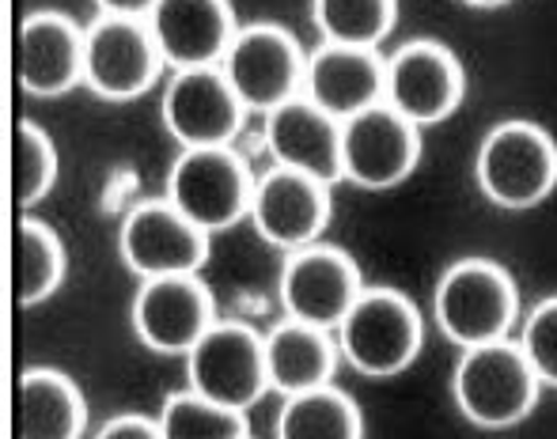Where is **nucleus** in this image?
Instances as JSON below:
<instances>
[{
	"label": "nucleus",
	"mask_w": 557,
	"mask_h": 439,
	"mask_svg": "<svg viewBox=\"0 0 557 439\" xmlns=\"http://www.w3.org/2000/svg\"><path fill=\"white\" fill-rule=\"evenodd\" d=\"M23 439H81L88 432V402L65 372L30 367L20 379Z\"/></svg>",
	"instance_id": "nucleus-21"
},
{
	"label": "nucleus",
	"mask_w": 557,
	"mask_h": 439,
	"mask_svg": "<svg viewBox=\"0 0 557 439\" xmlns=\"http://www.w3.org/2000/svg\"><path fill=\"white\" fill-rule=\"evenodd\" d=\"M516 341H520L523 356L531 360L535 375L543 379V387H557V296L539 300L520 318Z\"/></svg>",
	"instance_id": "nucleus-27"
},
{
	"label": "nucleus",
	"mask_w": 557,
	"mask_h": 439,
	"mask_svg": "<svg viewBox=\"0 0 557 439\" xmlns=\"http://www.w3.org/2000/svg\"><path fill=\"white\" fill-rule=\"evenodd\" d=\"M163 53L148 20L99 12L84 27V84L103 103H133L156 88L163 73Z\"/></svg>",
	"instance_id": "nucleus-6"
},
{
	"label": "nucleus",
	"mask_w": 557,
	"mask_h": 439,
	"mask_svg": "<svg viewBox=\"0 0 557 439\" xmlns=\"http://www.w3.org/2000/svg\"><path fill=\"white\" fill-rule=\"evenodd\" d=\"M342 360L334 329L288 318L265 334V372H270V390L281 398L315 390L334 382V372Z\"/></svg>",
	"instance_id": "nucleus-20"
},
{
	"label": "nucleus",
	"mask_w": 557,
	"mask_h": 439,
	"mask_svg": "<svg viewBox=\"0 0 557 439\" xmlns=\"http://www.w3.org/2000/svg\"><path fill=\"white\" fill-rule=\"evenodd\" d=\"M331 190L334 186L319 183V178L273 163L262 178H255L247 220L255 224L258 239L270 242L281 254H293V250L323 239L334 213Z\"/></svg>",
	"instance_id": "nucleus-13"
},
{
	"label": "nucleus",
	"mask_w": 557,
	"mask_h": 439,
	"mask_svg": "<svg viewBox=\"0 0 557 439\" xmlns=\"http://www.w3.org/2000/svg\"><path fill=\"white\" fill-rule=\"evenodd\" d=\"M209 239L168 198L137 201L117 227V258L137 280L201 273L209 262Z\"/></svg>",
	"instance_id": "nucleus-9"
},
{
	"label": "nucleus",
	"mask_w": 557,
	"mask_h": 439,
	"mask_svg": "<svg viewBox=\"0 0 557 439\" xmlns=\"http://www.w3.org/2000/svg\"><path fill=\"white\" fill-rule=\"evenodd\" d=\"M250 193H255V178H250L247 163L232 152V145L183 148L163 183V198L209 235L227 231L239 220H247Z\"/></svg>",
	"instance_id": "nucleus-5"
},
{
	"label": "nucleus",
	"mask_w": 557,
	"mask_h": 439,
	"mask_svg": "<svg viewBox=\"0 0 557 439\" xmlns=\"http://www.w3.org/2000/svg\"><path fill=\"white\" fill-rule=\"evenodd\" d=\"M436 329L455 349L505 341L520 326V292L505 265L490 258H459L433 288Z\"/></svg>",
	"instance_id": "nucleus-2"
},
{
	"label": "nucleus",
	"mask_w": 557,
	"mask_h": 439,
	"mask_svg": "<svg viewBox=\"0 0 557 439\" xmlns=\"http://www.w3.org/2000/svg\"><path fill=\"white\" fill-rule=\"evenodd\" d=\"M462 96H467V73L444 42L413 38L387 58L383 103L395 106L421 129L447 122L459 110Z\"/></svg>",
	"instance_id": "nucleus-11"
},
{
	"label": "nucleus",
	"mask_w": 557,
	"mask_h": 439,
	"mask_svg": "<svg viewBox=\"0 0 557 439\" xmlns=\"http://www.w3.org/2000/svg\"><path fill=\"white\" fill-rule=\"evenodd\" d=\"M304 68H308V53L277 23L239 27L221 61V73L250 114H270L273 106L300 96Z\"/></svg>",
	"instance_id": "nucleus-7"
},
{
	"label": "nucleus",
	"mask_w": 557,
	"mask_h": 439,
	"mask_svg": "<svg viewBox=\"0 0 557 439\" xmlns=\"http://www.w3.org/2000/svg\"><path fill=\"white\" fill-rule=\"evenodd\" d=\"M247 114L221 65L171 73L163 88L160 117L178 148H227L243 133Z\"/></svg>",
	"instance_id": "nucleus-12"
},
{
	"label": "nucleus",
	"mask_w": 557,
	"mask_h": 439,
	"mask_svg": "<svg viewBox=\"0 0 557 439\" xmlns=\"http://www.w3.org/2000/svg\"><path fill=\"white\" fill-rule=\"evenodd\" d=\"M148 27L163 53V65L183 73L221 65L239 23L232 0H160L148 12Z\"/></svg>",
	"instance_id": "nucleus-17"
},
{
	"label": "nucleus",
	"mask_w": 557,
	"mask_h": 439,
	"mask_svg": "<svg viewBox=\"0 0 557 439\" xmlns=\"http://www.w3.org/2000/svg\"><path fill=\"white\" fill-rule=\"evenodd\" d=\"M459 4L478 8V12H490V8H505V4H512V0H459Z\"/></svg>",
	"instance_id": "nucleus-30"
},
{
	"label": "nucleus",
	"mask_w": 557,
	"mask_h": 439,
	"mask_svg": "<svg viewBox=\"0 0 557 439\" xmlns=\"http://www.w3.org/2000/svg\"><path fill=\"white\" fill-rule=\"evenodd\" d=\"M474 183L490 205L528 213L557 190V140L539 122L508 117L482 137Z\"/></svg>",
	"instance_id": "nucleus-3"
},
{
	"label": "nucleus",
	"mask_w": 557,
	"mask_h": 439,
	"mask_svg": "<svg viewBox=\"0 0 557 439\" xmlns=\"http://www.w3.org/2000/svg\"><path fill=\"white\" fill-rule=\"evenodd\" d=\"M186 382L198 394L247 413L270 390L265 334L235 318H216L186 352Z\"/></svg>",
	"instance_id": "nucleus-8"
},
{
	"label": "nucleus",
	"mask_w": 557,
	"mask_h": 439,
	"mask_svg": "<svg viewBox=\"0 0 557 439\" xmlns=\"http://www.w3.org/2000/svg\"><path fill=\"white\" fill-rule=\"evenodd\" d=\"M265 152L277 167L300 171L326 186L342 183V122L315 106L308 96H296L288 103L262 114Z\"/></svg>",
	"instance_id": "nucleus-16"
},
{
	"label": "nucleus",
	"mask_w": 557,
	"mask_h": 439,
	"mask_svg": "<svg viewBox=\"0 0 557 439\" xmlns=\"http://www.w3.org/2000/svg\"><path fill=\"white\" fill-rule=\"evenodd\" d=\"M65 242L50 224L35 216H23L20 224V277H15V296L20 308H38L46 303L65 280Z\"/></svg>",
	"instance_id": "nucleus-24"
},
{
	"label": "nucleus",
	"mask_w": 557,
	"mask_h": 439,
	"mask_svg": "<svg viewBox=\"0 0 557 439\" xmlns=\"http://www.w3.org/2000/svg\"><path fill=\"white\" fill-rule=\"evenodd\" d=\"M421 163V125L375 103L342 122V183L368 193L395 190Z\"/></svg>",
	"instance_id": "nucleus-10"
},
{
	"label": "nucleus",
	"mask_w": 557,
	"mask_h": 439,
	"mask_svg": "<svg viewBox=\"0 0 557 439\" xmlns=\"http://www.w3.org/2000/svg\"><path fill=\"white\" fill-rule=\"evenodd\" d=\"M451 398L455 410L474 428L500 432V428L523 425L535 413L543 398V379L523 356L520 341L505 337V341L462 349L451 372Z\"/></svg>",
	"instance_id": "nucleus-1"
},
{
	"label": "nucleus",
	"mask_w": 557,
	"mask_h": 439,
	"mask_svg": "<svg viewBox=\"0 0 557 439\" xmlns=\"http://www.w3.org/2000/svg\"><path fill=\"white\" fill-rule=\"evenodd\" d=\"M311 20L323 42L380 50L383 38L395 30L398 4L395 0H311Z\"/></svg>",
	"instance_id": "nucleus-23"
},
{
	"label": "nucleus",
	"mask_w": 557,
	"mask_h": 439,
	"mask_svg": "<svg viewBox=\"0 0 557 439\" xmlns=\"http://www.w3.org/2000/svg\"><path fill=\"white\" fill-rule=\"evenodd\" d=\"M163 439H247V413L206 398L198 390L171 394L160 410Z\"/></svg>",
	"instance_id": "nucleus-25"
},
{
	"label": "nucleus",
	"mask_w": 557,
	"mask_h": 439,
	"mask_svg": "<svg viewBox=\"0 0 557 439\" xmlns=\"http://www.w3.org/2000/svg\"><path fill=\"white\" fill-rule=\"evenodd\" d=\"M281 439H360L364 436V413L345 390L334 382L315 390L288 394L277 413Z\"/></svg>",
	"instance_id": "nucleus-22"
},
{
	"label": "nucleus",
	"mask_w": 557,
	"mask_h": 439,
	"mask_svg": "<svg viewBox=\"0 0 557 439\" xmlns=\"http://www.w3.org/2000/svg\"><path fill=\"white\" fill-rule=\"evenodd\" d=\"M383 88H387V58H380V50L323 42L315 53H308L300 96H308L337 122H349L360 110L383 103Z\"/></svg>",
	"instance_id": "nucleus-18"
},
{
	"label": "nucleus",
	"mask_w": 557,
	"mask_h": 439,
	"mask_svg": "<svg viewBox=\"0 0 557 439\" xmlns=\"http://www.w3.org/2000/svg\"><path fill=\"white\" fill-rule=\"evenodd\" d=\"M129 323L145 349L160 356H186L198 337L216 323V303L198 273L152 277L137 285Z\"/></svg>",
	"instance_id": "nucleus-14"
},
{
	"label": "nucleus",
	"mask_w": 557,
	"mask_h": 439,
	"mask_svg": "<svg viewBox=\"0 0 557 439\" xmlns=\"http://www.w3.org/2000/svg\"><path fill=\"white\" fill-rule=\"evenodd\" d=\"M84 84V27L61 12H30L20 23V88L30 99H61Z\"/></svg>",
	"instance_id": "nucleus-19"
},
{
	"label": "nucleus",
	"mask_w": 557,
	"mask_h": 439,
	"mask_svg": "<svg viewBox=\"0 0 557 439\" xmlns=\"http://www.w3.org/2000/svg\"><path fill=\"white\" fill-rule=\"evenodd\" d=\"M160 4V0H96L99 12L107 15H133V20H148V12Z\"/></svg>",
	"instance_id": "nucleus-29"
},
{
	"label": "nucleus",
	"mask_w": 557,
	"mask_h": 439,
	"mask_svg": "<svg viewBox=\"0 0 557 439\" xmlns=\"http://www.w3.org/2000/svg\"><path fill=\"white\" fill-rule=\"evenodd\" d=\"M360 292H364V277H360V265L345 250L311 242V247L285 254L277 296L288 318L337 329V323L349 315Z\"/></svg>",
	"instance_id": "nucleus-15"
},
{
	"label": "nucleus",
	"mask_w": 557,
	"mask_h": 439,
	"mask_svg": "<svg viewBox=\"0 0 557 439\" xmlns=\"http://www.w3.org/2000/svg\"><path fill=\"white\" fill-rule=\"evenodd\" d=\"M58 171L61 160L50 133L35 122H20V129H15V193H20V209H35L42 198H50Z\"/></svg>",
	"instance_id": "nucleus-26"
},
{
	"label": "nucleus",
	"mask_w": 557,
	"mask_h": 439,
	"mask_svg": "<svg viewBox=\"0 0 557 439\" xmlns=\"http://www.w3.org/2000/svg\"><path fill=\"white\" fill-rule=\"evenodd\" d=\"M342 360L364 379H395L425 344V318L398 288H364L334 329Z\"/></svg>",
	"instance_id": "nucleus-4"
},
{
	"label": "nucleus",
	"mask_w": 557,
	"mask_h": 439,
	"mask_svg": "<svg viewBox=\"0 0 557 439\" xmlns=\"http://www.w3.org/2000/svg\"><path fill=\"white\" fill-rule=\"evenodd\" d=\"M99 439H163L160 417H145V413H117L99 425Z\"/></svg>",
	"instance_id": "nucleus-28"
}]
</instances>
